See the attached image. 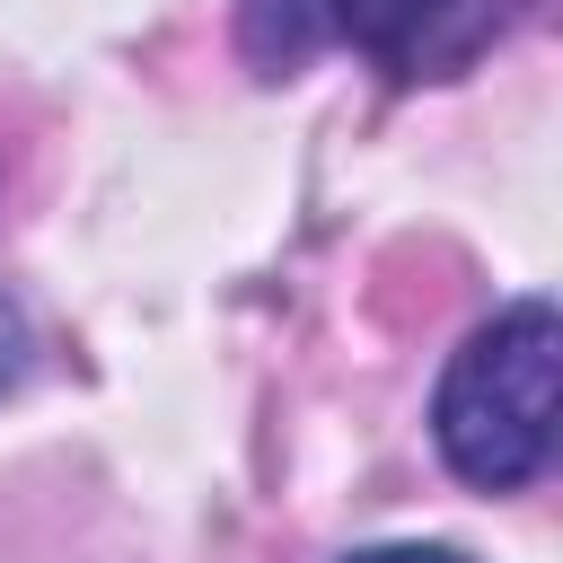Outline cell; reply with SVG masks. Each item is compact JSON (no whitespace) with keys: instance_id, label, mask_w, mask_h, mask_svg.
<instances>
[{"instance_id":"3","label":"cell","mask_w":563,"mask_h":563,"mask_svg":"<svg viewBox=\"0 0 563 563\" xmlns=\"http://www.w3.org/2000/svg\"><path fill=\"white\" fill-rule=\"evenodd\" d=\"M26 378V317H18V299L0 290V396Z\"/></svg>"},{"instance_id":"1","label":"cell","mask_w":563,"mask_h":563,"mask_svg":"<svg viewBox=\"0 0 563 563\" xmlns=\"http://www.w3.org/2000/svg\"><path fill=\"white\" fill-rule=\"evenodd\" d=\"M554 352H563L554 299H510L501 317H484L457 343V361L440 369V396H431V440H440L457 484L519 493L545 475V457H554Z\"/></svg>"},{"instance_id":"2","label":"cell","mask_w":563,"mask_h":563,"mask_svg":"<svg viewBox=\"0 0 563 563\" xmlns=\"http://www.w3.org/2000/svg\"><path fill=\"white\" fill-rule=\"evenodd\" d=\"M238 26L264 70L361 53L387 79H422L484 35V0H238Z\"/></svg>"},{"instance_id":"4","label":"cell","mask_w":563,"mask_h":563,"mask_svg":"<svg viewBox=\"0 0 563 563\" xmlns=\"http://www.w3.org/2000/svg\"><path fill=\"white\" fill-rule=\"evenodd\" d=\"M343 563H466V554H449V545H361Z\"/></svg>"}]
</instances>
